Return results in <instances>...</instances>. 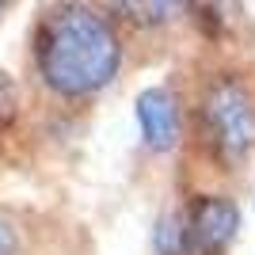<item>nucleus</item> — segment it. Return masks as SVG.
<instances>
[{
	"label": "nucleus",
	"instance_id": "obj_6",
	"mask_svg": "<svg viewBox=\"0 0 255 255\" xmlns=\"http://www.w3.org/2000/svg\"><path fill=\"white\" fill-rule=\"evenodd\" d=\"M152 248H156V255H187V240H183V210H168L156 221Z\"/></svg>",
	"mask_w": 255,
	"mask_h": 255
},
{
	"label": "nucleus",
	"instance_id": "obj_1",
	"mask_svg": "<svg viewBox=\"0 0 255 255\" xmlns=\"http://www.w3.org/2000/svg\"><path fill=\"white\" fill-rule=\"evenodd\" d=\"M31 69L53 99H92L122 69V34L107 8L50 4L31 31Z\"/></svg>",
	"mask_w": 255,
	"mask_h": 255
},
{
	"label": "nucleus",
	"instance_id": "obj_3",
	"mask_svg": "<svg viewBox=\"0 0 255 255\" xmlns=\"http://www.w3.org/2000/svg\"><path fill=\"white\" fill-rule=\"evenodd\" d=\"M240 233V206L229 194H194L183 206L187 255H225Z\"/></svg>",
	"mask_w": 255,
	"mask_h": 255
},
{
	"label": "nucleus",
	"instance_id": "obj_7",
	"mask_svg": "<svg viewBox=\"0 0 255 255\" xmlns=\"http://www.w3.org/2000/svg\"><path fill=\"white\" fill-rule=\"evenodd\" d=\"M15 115H19V88L8 73H0V133H8Z\"/></svg>",
	"mask_w": 255,
	"mask_h": 255
},
{
	"label": "nucleus",
	"instance_id": "obj_4",
	"mask_svg": "<svg viewBox=\"0 0 255 255\" xmlns=\"http://www.w3.org/2000/svg\"><path fill=\"white\" fill-rule=\"evenodd\" d=\"M133 115L141 126V141L149 152H171L183 137V107L179 96L168 84H152L137 92L133 99Z\"/></svg>",
	"mask_w": 255,
	"mask_h": 255
},
{
	"label": "nucleus",
	"instance_id": "obj_5",
	"mask_svg": "<svg viewBox=\"0 0 255 255\" xmlns=\"http://www.w3.org/2000/svg\"><path fill=\"white\" fill-rule=\"evenodd\" d=\"M191 4H107V11H122L129 23H137V27H164L171 23L179 11H187Z\"/></svg>",
	"mask_w": 255,
	"mask_h": 255
},
{
	"label": "nucleus",
	"instance_id": "obj_2",
	"mask_svg": "<svg viewBox=\"0 0 255 255\" xmlns=\"http://www.w3.org/2000/svg\"><path fill=\"white\" fill-rule=\"evenodd\" d=\"M198 129L217 164H244L255 152V88L240 73H217L198 99Z\"/></svg>",
	"mask_w": 255,
	"mask_h": 255
},
{
	"label": "nucleus",
	"instance_id": "obj_9",
	"mask_svg": "<svg viewBox=\"0 0 255 255\" xmlns=\"http://www.w3.org/2000/svg\"><path fill=\"white\" fill-rule=\"evenodd\" d=\"M4 11H8V4H0V15H4Z\"/></svg>",
	"mask_w": 255,
	"mask_h": 255
},
{
	"label": "nucleus",
	"instance_id": "obj_8",
	"mask_svg": "<svg viewBox=\"0 0 255 255\" xmlns=\"http://www.w3.org/2000/svg\"><path fill=\"white\" fill-rule=\"evenodd\" d=\"M0 255H19V229L0 213Z\"/></svg>",
	"mask_w": 255,
	"mask_h": 255
}]
</instances>
